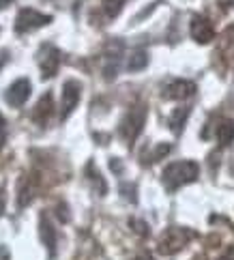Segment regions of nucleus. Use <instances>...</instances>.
I'll return each instance as SVG.
<instances>
[{
    "instance_id": "nucleus-11",
    "label": "nucleus",
    "mask_w": 234,
    "mask_h": 260,
    "mask_svg": "<svg viewBox=\"0 0 234 260\" xmlns=\"http://www.w3.org/2000/svg\"><path fill=\"white\" fill-rule=\"evenodd\" d=\"M35 191L37 187L30 176H22L20 183H17V207L24 209L26 204H30V200L35 198Z\"/></svg>"
},
{
    "instance_id": "nucleus-27",
    "label": "nucleus",
    "mask_w": 234,
    "mask_h": 260,
    "mask_svg": "<svg viewBox=\"0 0 234 260\" xmlns=\"http://www.w3.org/2000/svg\"><path fill=\"white\" fill-rule=\"evenodd\" d=\"M193 260H207V258H204V256H198V258H193Z\"/></svg>"
},
{
    "instance_id": "nucleus-23",
    "label": "nucleus",
    "mask_w": 234,
    "mask_h": 260,
    "mask_svg": "<svg viewBox=\"0 0 234 260\" xmlns=\"http://www.w3.org/2000/svg\"><path fill=\"white\" fill-rule=\"evenodd\" d=\"M0 260H9V252H7V247L0 245Z\"/></svg>"
},
{
    "instance_id": "nucleus-18",
    "label": "nucleus",
    "mask_w": 234,
    "mask_h": 260,
    "mask_svg": "<svg viewBox=\"0 0 234 260\" xmlns=\"http://www.w3.org/2000/svg\"><path fill=\"white\" fill-rule=\"evenodd\" d=\"M170 153V144H159L157 148H155V153L151 155V161H157V159H161L163 155H168Z\"/></svg>"
},
{
    "instance_id": "nucleus-4",
    "label": "nucleus",
    "mask_w": 234,
    "mask_h": 260,
    "mask_svg": "<svg viewBox=\"0 0 234 260\" xmlns=\"http://www.w3.org/2000/svg\"><path fill=\"white\" fill-rule=\"evenodd\" d=\"M52 22V15L39 13L35 9H22L15 17V30L17 32H28L35 28H41V26H48Z\"/></svg>"
},
{
    "instance_id": "nucleus-2",
    "label": "nucleus",
    "mask_w": 234,
    "mask_h": 260,
    "mask_svg": "<svg viewBox=\"0 0 234 260\" xmlns=\"http://www.w3.org/2000/svg\"><path fill=\"white\" fill-rule=\"evenodd\" d=\"M144 120H146V108L144 106H133L125 114L123 123H120V136L125 138L127 144H133V140L140 136V132H142Z\"/></svg>"
},
{
    "instance_id": "nucleus-15",
    "label": "nucleus",
    "mask_w": 234,
    "mask_h": 260,
    "mask_svg": "<svg viewBox=\"0 0 234 260\" xmlns=\"http://www.w3.org/2000/svg\"><path fill=\"white\" fill-rule=\"evenodd\" d=\"M187 116H189V108H179V110H174V114L170 116V127H172L174 134H181V132H183Z\"/></svg>"
},
{
    "instance_id": "nucleus-3",
    "label": "nucleus",
    "mask_w": 234,
    "mask_h": 260,
    "mask_svg": "<svg viewBox=\"0 0 234 260\" xmlns=\"http://www.w3.org/2000/svg\"><path fill=\"white\" fill-rule=\"evenodd\" d=\"M191 237H193V232H189L187 228H168L161 235V239H159V252L165 256L179 252Z\"/></svg>"
},
{
    "instance_id": "nucleus-13",
    "label": "nucleus",
    "mask_w": 234,
    "mask_h": 260,
    "mask_svg": "<svg viewBox=\"0 0 234 260\" xmlns=\"http://www.w3.org/2000/svg\"><path fill=\"white\" fill-rule=\"evenodd\" d=\"M217 140H219V146L232 144V140H234V120L226 118L217 125Z\"/></svg>"
},
{
    "instance_id": "nucleus-24",
    "label": "nucleus",
    "mask_w": 234,
    "mask_h": 260,
    "mask_svg": "<svg viewBox=\"0 0 234 260\" xmlns=\"http://www.w3.org/2000/svg\"><path fill=\"white\" fill-rule=\"evenodd\" d=\"M219 5L228 9V7H234V0H219Z\"/></svg>"
},
{
    "instance_id": "nucleus-14",
    "label": "nucleus",
    "mask_w": 234,
    "mask_h": 260,
    "mask_svg": "<svg viewBox=\"0 0 234 260\" xmlns=\"http://www.w3.org/2000/svg\"><path fill=\"white\" fill-rule=\"evenodd\" d=\"M146 64H148V54H146L144 50H136V52L129 56L127 69H129V71H140V69H144Z\"/></svg>"
},
{
    "instance_id": "nucleus-6",
    "label": "nucleus",
    "mask_w": 234,
    "mask_h": 260,
    "mask_svg": "<svg viewBox=\"0 0 234 260\" xmlns=\"http://www.w3.org/2000/svg\"><path fill=\"white\" fill-rule=\"evenodd\" d=\"M80 95H82V86L78 80H67L62 86V112H60V118H67L73 110H76L78 101H80Z\"/></svg>"
},
{
    "instance_id": "nucleus-1",
    "label": "nucleus",
    "mask_w": 234,
    "mask_h": 260,
    "mask_svg": "<svg viewBox=\"0 0 234 260\" xmlns=\"http://www.w3.org/2000/svg\"><path fill=\"white\" fill-rule=\"evenodd\" d=\"M198 174H200V168L195 161H174L170 166H165L161 179H163L165 187L170 191H174L187 183H193L198 179Z\"/></svg>"
},
{
    "instance_id": "nucleus-16",
    "label": "nucleus",
    "mask_w": 234,
    "mask_h": 260,
    "mask_svg": "<svg viewBox=\"0 0 234 260\" xmlns=\"http://www.w3.org/2000/svg\"><path fill=\"white\" fill-rule=\"evenodd\" d=\"M86 174L90 176L92 185H97V193H99V196H104V193L108 191V185H106V181H104V179H101V174L97 172V168H95V164H92V161L86 166Z\"/></svg>"
},
{
    "instance_id": "nucleus-12",
    "label": "nucleus",
    "mask_w": 234,
    "mask_h": 260,
    "mask_svg": "<svg viewBox=\"0 0 234 260\" xmlns=\"http://www.w3.org/2000/svg\"><path fill=\"white\" fill-rule=\"evenodd\" d=\"M52 108H54L52 95H50V92H45V95L39 99V104H37L35 112H32V116H35L37 123H45V120H48V116L52 114Z\"/></svg>"
},
{
    "instance_id": "nucleus-10",
    "label": "nucleus",
    "mask_w": 234,
    "mask_h": 260,
    "mask_svg": "<svg viewBox=\"0 0 234 260\" xmlns=\"http://www.w3.org/2000/svg\"><path fill=\"white\" fill-rule=\"evenodd\" d=\"M39 235H41L43 245L48 247V252L54 254V252H56V230H54V226H52L48 213H41V219H39Z\"/></svg>"
},
{
    "instance_id": "nucleus-21",
    "label": "nucleus",
    "mask_w": 234,
    "mask_h": 260,
    "mask_svg": "<svg viewBox=\"0 0 234 260\" xmlns=\"http://www.w3.org/2000/svg\"><path fill=\"white\" fill-rule=\"evenodd\" d=\"M217 260H234V245H228V249L223 252Z\"/></svg>"
},
{
    "instance_id": "nucleus-17",
    "label": "nucleus",
    "mask_w": 234,
    "mask_h": 260,
    "mask_svg": "<svg viewBox=\"0 0 234 260\" xmlns=\"http://www.w3.org/2000/svg\"><path fill=\"white\" fill-rule=\"evenodd\" d=\"M127 0H104V11L108 17H116L120 11H123Z\"/></svg>"
},
{
    "instance_id": "nucleus-8",
    "label": "nucleus",
    "mask_w": 234,
    "mask_h": 260,
    "mask_svg": "<svg viewBox=\"0 0 234 260\" xmlns=\"http://www.w3.org/2000/svg\"><path fill=\"white\" fill-rule=\"evenodd\" d=\"M28 97H30V82H28L26 78H22V80L13 82V84L9 86L7 95H5L7 104H9V106H13V108H20V106H24Z\"/></svg>"
},
{
    "instance_id": "nucleus-26",
    "label": "nucleus",
    "mask_w": 234,
    "mask_h": 260,
    "mask_svg": "<svg viewBox=\"0 0 234 260\" xmlns=\"http://www.w3.org/2000/svg\"><path fill=\"white\" fill-rule=\"evenodd\" d=\"M11 3H13V0H0V9H7Z\"/></svg>"
},
{
    "instance_id": "nucleus-5",
    "label": "nucleus",
    "mask_w": 234,
    "mask_h": 260,
    "mask_svg": "<svg viewBox=\"0 0 234 260\" xmlns=\"http://www.w3.org/2000/svg\"><path fill=\"white\" fill-rule=\"evenodd\" d=\"M58 64H60V52L58 48H54V45L45 43L41 52H39V67H41V76L48 80L52 76H56V71H58Z\"/></svg>"
},
{
    "instance_id": "nucleus-25",
    "label": "nucleus",
    "mask_w": 234,
    "mask_h": 260,
    "mask_svg": "<svg viewBox=\"0 0 234 260\" xmlns=\"http://www.w3.org/2000/svg\"><path fill=\"white\" fill-rule=\"evenodd\" d=\"M136 260H153V256H151V254H140Z\"/></svg>"
},
{
    "instance_id": "nucleus-7",
    "label": "nucleus",
    "mask_w": 234,
    "mask_h": 260,
    "mask_svg": "<svg viewBox=\"0 0 234 260\" xmlns=\"http://www.w3.org/2000/svg\"><path fill=\"white\" fill-rule=\"evenodd\" d=\"M191 37H193V41H198V43H209L215 39V28H213V24L209 17H204V15H193L191 17Z\"/></svg>"
},
{
    "instance_id": "nucleus-20",
    "label": "nucleus",
    "mask_w": 234,
    "mask_h": 260,
    "mask_svg": "<svg viewBox=\"0 0 234 260\" xmlns=\"http://www.w3.org/2000/svg\"><path fill=\"white\" fill-rule=\"evenodd\" d=\"M5 140H7V120L3 118V114H0V148H3Z\"/></svg>"
},
{
    "instance_id": "nucleus-19",
    "label": "nucleus",
    "mask_w": 234,
    "mask_h": 260,
    "mask_svg": "<svg viewBox=\"0 0 234 260\" xmlns=\"http://www.w3.org/2000/svg\"><path fill=\"white\" fill-rule=\"evenodd\" d=\"M131 226H136L133 230L138 232V235H142V237H146V235H148V226L144 224V221H138V219H131Z\"/></svg>"
},
{
    "instance_id": "nucleus-22",
    "label": "nucleus",
    "mask_w": 234,
    "mask_h": 260,
    "mask_svg": "<svg viewBox=\"0 0 234 260\" xmlns=\"http://www.w3.org/2000/svg\"><path fill=\"white\" fill-rule=\"evenodd\" d=\"M7 58H9V52L7 50H0V69L5 67V62H7Z\"/></svg>"
},
{
    "instance_id": "nucleus-9",
    "label": "nucleus",
    "mask_w": 234,
    "mask_h": 260,
    "mask_svg": "<svg viewBox=\"0 0 234 260\" xmlns=\"http://www.w3.org/2000/svg\"><path fill=\"white\" fill-rule=\"evenodd\" d=\"M195 92V84L187 80H174L163 88V97L165 99H187Z\"/></svg>"
}]
</instances>
